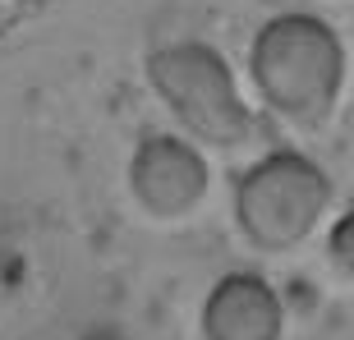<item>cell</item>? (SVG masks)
Returning <instances> with one entry per match:
<instances>
[{
    "label": "cell",
    "instance_id": "cell-1",
    "mask_svg": "<svg viewBox=\"0 0 354 340\" xmlns=\"http://www.w3.org/2000/svg\"><path fill=\"white\" fill-rule=\"evenodd\" d=\"M249 74L276 115L313 129L336 111L345 88V41L317 14H276L253 37Z\"/></svg>",
    "mask_w": 354,
    "mask_h": 340
},
{
    "label": "cell",
    "instance_id": "cell-2",
    "mask_svg": "<svg viewBox=\"0 0 354 340\" xmlns=\"http://www.w3.org/2000/svg\"><path fill=\"white\" fill-rule=\"evenodd\" d=\"M331 202V180L313 157L276 147L258 157L235 184V221L267 253L295 249L317 230Z\"/></svg>",
    "mask_w": 354,
    "mask_h": 340
},
{
    "label": "cell",
    "instance_id": "cell-3",
    "mask_svg": "<svg viewBox=\"0 0 354 340\" xmlns=\"http://www.w3.org/2000/svg\"><path fill=\"white\" fill-rule=\"evenodd\" d=\"M147 83L184 129L216 147H239L253 133V115L225 55L207 41H171L147 55Z\"/></svg>",
    "mask_w": 354,
    "mask_h": 340
},
{
    "label": "cell",
    "instance_id": "cell-4",
    "mask_svg": "<svg viewBox=\"0 0 354 340\" xmlns=\"http://www.w3.org/2000/svg\"><path fill=\"white\" fill-rule=\"evenodd\" d=\"M129 189L143 211L180 221L207 198V161L180 133H147L129 157Z\"/></svg>",
    "mask_w": 354,
    "mask_h": 340
},
{
    "label": "cell",
    "instance_id": "cell-5",
    "mask_svg": "<svg viewBox=\"0 0 354 340\" xmlns=\"http://www.w3.org/2000/svg\"><path fill=\"white\" fill-rule=\"evenodd\" d=\"M286 303L258 272H230L203 299V336L207 340H281Z\"/></svg>",
    "mask_w": 354,
    "mask_h": 340
},
{
    "label": "cell",
    "instance_id": "cell-6",
    "mask_svg": "<svg viewBox=\"0 0 354 340\" xmlns=\"http://www.w3.org/2000/svg\"><path fill=\"white\" fill-rule=\"evenodd\" d=\"M327 258H331V267H336L341 276H350V281H354V202L336 216V225H331Z\"/></svg>",
    "mask_w": 354,
    "mask_h": 340
},
{
    "label": "cell",
    "instance_id": "cell-7",
    "mask_svg": "<svg viewBox=\"0 0 354 340\" xmlns=\"http://www.w3.org/2000/svg\"><path fill=\"white\" fill-rule=\"evenodd\" d=\"M83 340H124V336H120V331H111V327H97V331H88Z\"/></svg>",
    "mask_w": 354,
    "mask_h": 340
}]
</instances>
